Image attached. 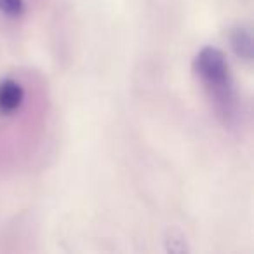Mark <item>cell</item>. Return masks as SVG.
Wrapping results in <instances>:
<instances>
[{
    "label": "cell",
    "mask_w": 254,
    "mask_h": 254,
    "mask_svg": "<svg viewBox=\"0 0 254 254\" xmlns=\"http://www.w3.org/2000/svg\"><path fill=\"white\" fill-rule=\"evenodd\" d=\"M193 71L205 85L219 117L225 119V122H230L235 117L237 98L225 54L216 47H204L195 56Z\"/></svg>",
    "instance_id": "6da1fadb"
},
{
    "label": "cell",
    "mask_w": 254,
    "mask_h": 254,
    "mask_svg": "<svg viewBox=\"0 0 254 254\" xmlns=\"http://www.w3.org/2000/svg\"><path fill=\"white\" fill-rule=\"evenodd\" d=\"M23 99H25V89L19 82L12 78H5L0 82V113L2 115H11L16 110H19Z\"/></svg>",
    "instance_id": "7a4b0ae2"
},
{
    "label": "cell",
    "mask_w": 254,
    "mask_h": 254,
    "mask_svg": "<svg viewBox=\"0 0 254 254\" xmlns=\"http://www.w3.org/2000/svg\"><path fill=\"white\" fill-rule=\"evenodd\" d=\"M230 44H232V49L240 60L251 63L253 61V35H251V30L246 26H237L230 33Z\"/></svg>",
    "instance_id": "3957f363"
},
{
    "label": "cell",
    "mask_w": 254,
    "mask_h": 254,
    "mask_svg": "<svg viewBox=\"0 0 254 254\" xmlns=\"http://www.w3.org/2000/svg\"><path fill=\"white\" fill-rule=\"evenodd\" d=\"M0 12L9 18H21L25 14L23 0H0Z\"/></svg>",
    "instance_id": "277c9868"
}]
</instances>
